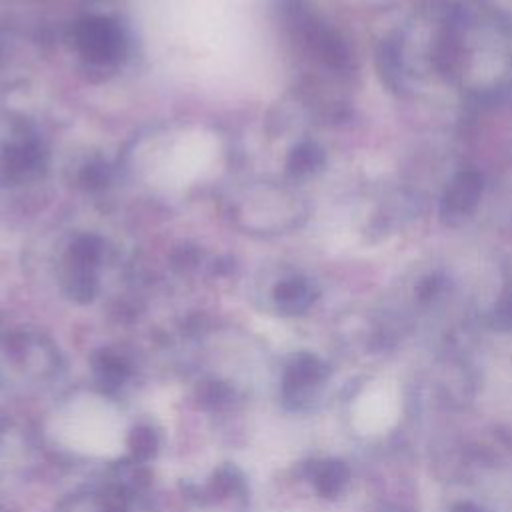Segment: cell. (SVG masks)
Instances as JSON below:
<instances>
[{"mask_svg": "<svg viewBox=\"0 0 512 512\" xmlns=\"http://www.w3.org/2000/svg\"><path fill=\"white\" fill-rule=\"evenodd\" d=\"M380 512H410V510H406L402 506H384Z\"/></svg>", "mask_w": 512, "mask_h": 512, "instance_id": "14", "label": "cell"}, {"mask_svg": "<svg viewBox=\"0 0 512 512\" xmlns=\"http://www.w3.org/2000/svg\"><path fill=\"white\" fill-rule=\"evenodd\" d=\"M132 486L112 482L102 488H88L70 494L56 512H130Z\"/></svg>", "mask_w": 512, "mask_h": 512, "instance_id": "3", "label": "cell"}, {"mask_svg": "<svg viewBox=\"0 0 512 512\" xmlns=\"http://www.w3.org/2000/svg\"><path fill=\"white\" fill-rule=\"evenodd\" d=\"M196 396L200 404H204L206 408H224L236 400V388L224 380L212 378V380H202L198 384Z\"/></svg>", "mask_w": 512, "mask_h": 512, "instance_id": "9", "label": "cell"}, {"mask_svg": "<svg viewBox=\"0 0 512 512\" xmlns=\"http://www.w3.org/2000/svg\"><path fill=\"white\" fill-rule=\"evenodd\" d=\"M376 66L380 72L382 82L388 86V90L396 94H406L408 90V70L404 62L402 52V38L398 36H386L378 50H376Z\"/></svg>", "mask_w": 512, "mask_h": 512, "instance_id": "4", "label": "cell"}, {"mask_svg": "<svg viewBox=\"0 0 512 512\" xmlns=\"http://www.w3.org/2000/svg\"><path fill=\"white\" fill-rule=\"evenodd\" d=\"M94 378L102 392L118 394L130 380V366L120 356L102 352L94 358Z\"/></svg>", "mask_w": 512, "mask_h": 512, "instance_id": "7", "label": "cell"}, {"mask_svg": "<svg viewBox=\"0 0 512 512\" xmlns=\"http://www.w3.org/2000/svg\"><path fill=\"white\" fill-rule=\"evenodd\" d=\"M128 460L134 464H146L158 452L160 438L158 432L150 424H136L126 438Z\"/></svg>", "mask_w": 512, "mask_h": 512, "instance_id": "8", "label": "cell"}, {"mask_svg": "<svg viewBox=\"0 0 512 512\" xmlns=\"http://www.w3.org/2000/svg\"><path fill=\"white\" fill-rule=\"evenodd\" d=\"M416 290H418L420 300H424V302L434 300L444 290V278L440 274H428L420 280Z\"/></svg>", "mask_w": 512, "mask_h": 512, "instance_id": "12", "label": "cell"}, {"mask_svg": "<svg viewBox=\"0 0 512 512\" xmlns=\"http://www.w3.org/2000/svg\"><path fill=\"white\" fill-rule=\"evenodd\" d=\"M314 300V292L312 288L302 282V280H294V282H288L280 294H278V302H280V308L288 314H298V312H304Z\"/></svg>", "mask_w": 512, "mask_h": 512, "instance_id": "10", "label": "cell"}, {"mask_svg": "<svg viewBox=\"0 0 512 512\" xmlns=\"http://www.w3.org/2000/svg\"><path fill=\"white\" fill-rule=\"evenodd\" d=\"M4 428H6V422L0 418V436H2V432H4Z\"/></svg>", "mask_w": 512, "mask_h": 512, "instance_id": "15", "label": "cell"}, {"mask_svg": "<svg viewBox=\"0 0 512 512\" xmlns=\"http://www.w3.org/2000/svg\"><path fill=\"white\" fill-rule=\"evenodd\" d=\"M304 476L320 496L336 498L346 488L350 480V470L342 460L324 458L308 462L304 466Z\"/></svg>", "mask_w": 512, "mask_h": 512, "instance_id": "6", "label": "cell"}, {"mask_svg": "<svg viewBox=\"0 0 512 512\" xmlns=\"http://www.w3.org/2000/svg\"><path fill=\"white\" fill-rule=\"evenodd\" d=\"M452 512H482V508H478V506H474L470 502H462V504H456L452 508Z\"/></svg>", "mask_w": 512, "mask_h": 512, "instance_id": "13", "label": "cell"}, {"mask_svg": "<svg viewBox=\"0 0 512 512\" xmlns=\"http://www.w3.org/2000/svg\"><path fill=\"white\" fill-rule=\"evenodd\" d=\"M246 492V480L232 464L220 466L204 486L192 488V496L200 502H224L228 498L246 500Z\"/></svg>", "mask_w": 512, "mask_h": 512, "instance_id": "5", "label": "cell"}, {"mask_svg": "<svg viewBox=\"0 0 512 512\" xmlns=\"http://www.w3.org/2000/svg\"><path fill=\"white\" fill-rule=\"evenodd\" d=\"M482 190L484 178L476 168L458 170L442 190L438 202L440 220L448 226L464 224L480 206Z\"/></svg>", "mask_w": 512, "mask_h": 512, "instance_id": "2", "label": "cell"}, {"mask_svg": "<svg viewBox=\"0 0 512 512\" xmlns=\"http://www.w3.org/2000/svg\"><path fill=\"white\" fill-rule=\"evenodd\" d=\"M0 512H8V510H6V508H2V506H0Z\"/></svg>", "mask_w": 512, "mask_h": 512, "instance_id": "16", "label": "cell"}, {"mask_svg": "<svg viewBox=\"0 0 512 512\" xmlns=\"http://www.w3.org/2000/svg\"><path fill=\"white\" fill-rule=\"evenodd\" d=\"M488 324L498 332H512V284L496 298L488 312Z\"/></svg>", "mask_w": 512, "mask_h": 512, "instance_id": "11", "label": "cell"}, {"mask_svg": "<svg viewBox=\"0 0 512 512\" xmlns=\"http://www.w3.org/2000/svg\"><path fill=\"white\" fill-rule=\"evenodd\" d=\"M330 368L314 354H296L284 368L280 380V396L284 404L292 410H302L310 406L320 388L326 384Z\"/></svg>", "mask_w": 512, "mask_h": 512, "instance_id": "1", "label": "cell"}]
</instances>
